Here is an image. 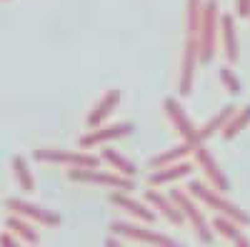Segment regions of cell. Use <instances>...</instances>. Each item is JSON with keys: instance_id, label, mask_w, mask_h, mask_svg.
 Here are the masks:
<instances>
[{"instance_id": "1", "label": "cell", "mask_w": 250, "mask_h": 247, "mask_svg": "<svg viewBox=\"0 0 250 247\" xmlns=\"http://www.w3.org/2000/svg\"><path fill=\"white\" fill-rule=\"evenodd\" d=\"M188 192H190L200 205L215 210L218 215H225V217L240 222L243 228H250V215L245 210H240V205H235L228 197H223V192H218L215 188H208V185L200 182V180H190V182H188Z\"/></svg>"}, {"instance_id": "2", "label": "cell", "mask_w": 250, "mask_h": 247, "mask_svg": "<svg viewBox=\"0 0 250 247\" xmlns=\"http://www.w3.org/2000/svg\"><path fill=\"white\" fill-rule=\"evenodd\" d=\"M170 197L175 200V205L183 210L185 220L190 222V228H193L198 242L213 245V242H215V230H213V225L205 220V215H203V210H200L198 200H195L190 192H188V190H170Z\"/></svg>"}, {"instance_id": "3", "label": "cell", "mask_w": 250, "mask_h": 247, "mask_svg": "<svg viewBox=\"0 0 250 247\" xmlns=\"http://www.w3.org/2000/svg\"><path fill=\"white\" fill-rule=\"evenodd\" d=\"M218 40H220V10L218 0H205L203 5V20H200V63L208 65L213 63L218 53Z\"/></svg>"}, {"instance_id": "4", "label": "cell", "mask_w": 250, "mask_h": 247, "mask_svg": "<svg viewBox=\"0 0 250 247\" xmlns=\"http://www.w3.org/2000/svg\"><path fill=\"white\" fill-rule=\"evenodd\" d=\"M68 180L80 185H100L110 190H135V180L120 172H100L98 168H68Z\"/></svg>"}, {"instance_id": "5", "label": "cell", "mask_w": 250, "mask_h": 247, "mask_svg": "<svg viewBox=\"0 0 250 247\" xmlns=\"http://www.w3.org/2000/svg\"><path fill=\"white\" fill-rule=\"evenodd\" d=\"M38 162L62 165V168H100V157L85 150H65V148H38L33 152Z\"/></svg>"}, {"instance_id": "6", "label": "cell", "mask_w": 250, "mask_h": 247, "mask_svg": "<svg viewBox=\"0 0 250 247\" xmlns=\"http://www.w3.org/2000/svg\"><path fill=\"white\" fill-rule=\"evenodd\" d=\"M110 232L120 235L125 240H133V242H143V245H165V247H173L175 240L155 232L150 228H145V222H125V220H113L110 222Z\"/></svg>"}, {"instance_id": "7", "label": "cell", "mask_w": 250, "mask_h": 247, "mask_svg": "<svg viewBox=\"0 0 250 247\" xmlns=\"http://www.w3.org/2000/svg\"><path fill=\"white\" fill-rule=\"evenodd\" d=\"M200 65V38H185V48L180 57V77H178V93L185 97L193 93V82H195V70Z\"/></svg>"}, {"instance_id": "8", "label": "cell", "mask_w": 250, "mask_h": 247, "mask_svg": "<svg viewBox=\"0 0 250 247\" xmlns=\"http://www.w3.org/2000/svg\"><path fill=\"white\" fill-rule=\"evenodd\" d=\"M5 208L13 212V215H20V217H28L33 220L35 225H43V228H58L62 222V217L55 212V210H48L43 205H35V202H28L23 197H8L5 200Z\"/></svg>"}, {"instance_id": "9", "label": "cell", "mask_w": 250, "mask_h": 247, "mask_svg": "<svg viewBox=\"0 0 250 247\" xmlns=\"http://www.w3.org/2000/svg\"><path fill=\"white\" fill-rule=\"evenodd\" d=\"M193 157H195V165L203 170V175L210 180V185L218 190V192H230V180H228V175L223 172L220 162L215 160V155L205 148V142H198V145H193Z\"/></svg>"}, {"instance_id": "10", "label": "cell", "mask_w": 250, "mask_h": 247, "mask_svg": "<svg viewBox=\"0 0 250 247\" xmlns=\"http://www.w3.org/2000/svg\"><path fill=\"white\" fill-rule=\"evenodd\" d=\"M133 130H135L133 122H113V125H98V128H93L90 133H85V135L78 140V148L90 150V148H98V145H105V142H113V140H120V137H128V135H133Z\"/></svg>"}, {"instance_id": "11", "label": "cell", "mask_w": 250, "mask_h": 247, "mask_svg": "<svg viewBox=\"0 0 250 247\" xmlns=\"http://www.w3.org/2000/svg\"><path fill=\"white\" fill-rule=\"evenodd\" d=\"M163 108H165V115L170 117L175 133L188 142V145H198V142H203V140H200V130H195L193 120L188 117V113H185V108L180 105L178 97H165Z\"/></svg>"}, {"instance_id": "12", "label": "cell", "mask_w": 250, "mask_h": 247, "mask_svg": "<svg viewBox=\"0 0 250 247\" xmlns=\"http://www.w3.org/2000/svg\"><path fill=\"white\" fill-rule=\"evenodd\" d=\"M110 202L115 205V208L125 210V212H128L133 220H138V222L153 225V222L158 220V212H155V208H153L150 202H140V200L130 197L125 190H120V192H110Z\"/></svg>"}, {"instance_id": "13", "label": "cell", "mask_w": 250, "mask_h": 247, "mask_svg": "<svg viewBox=\"0 0 250 247\" xmlns=\"http://www.w3.org/2000/svg\"><path fill=\"white\" fill-rule=\"evenodd\" d=\"M193 170H195L193 162L180 160V162H173V165H165V168L153 170L150 177H148V182H150V188H163V185H170V182H178L183 177H190Z\"/></svg>"}, {"instance_id": "14", "label": "cell", "mask_w": 250, "mask_h": 247, "mask_svg": "<svg viewBox=\"0 0 250 247\" xmlns=\"http://www.w3.org/2000/svg\"><path fill=\"white\" fill-rule=\"evenodd\" d=\"M145 200H148L153 208L168 220L170 225H175V228H180V225L185 222V215H183V210L175 205V200L170 197V195H163V192H158V190H148L145 192Z\"/></svg>"}, {"instance_id": "15", "label": "cell", "mask_w": 250, "mask_h": 247, "mask_svg": "<svg viewBox=\"0 0 250 247\" xmlns=\"http://www.w3.org/2000/svg\"><path fill=\"white\" fill-rule=\"evenodd\" d=\"M220 45L228 57V63L240 60V43H238V30H235V18L233 15H220Z\"/></svg>"}, {"instance_id": "16", "label": "cell", "mask_w": 250, "mask_h": 247, "mask_svg": "<svg viewBox=\"0 0 250 247\" xmlns=\"http://www.w3.org/2000/svg\"><path fill=\"white\" fill-rule=\"evenodd\" d=\"M120 90H108L105 95H103L95 105H93V110L88 113V128H98V125H103L110 115H113V110L118 108V102H120Z\"/></svg>"}, {"instance_id": "17", "label": "cell", "mask_w": 250, "mask_h": 247, "mask_svg": "<svg viewBox=\"0 0 250 247\" xmlns=\"http://www.w3.org/2000/svg\"><path fill=\"white\" fill-rule=\"evenodd\" d=\"M213 230L218 232V235H223L225 240H230L233 245H238V247H248L250 245V240L243 235V225L240 222H235V220H230V217H225V215H218L213 222Z\"/></svg>"}, {"instance_id": "18", "label": "cell", "mask_w": 250, "mask_h": 247, "mask_svg": "<svg viewBox=\"0 0 250 247\" xmlns=\"http://www.w3.org/2000/svg\"><path fill=\"white\" fill-rule=\"evenodd\" d=\"M188 155H193V145H188V142L183 140L180 145H173V148H168V150L153 155V157L148 160V165H150V170H158V168H165V165H173V162L185 160Z\"/></svg>"}, {"instance_id": "19", "label": "cell", "mask_w": 250, "mask_h": 247, "mask_svg": "<svg viewBox=\"0 0 250 247\" xmlns=\"http://www.w3.org/2000/svg\"><path fill=\"white\" fill-rule=\"evenodd\" d=\"M5 228L13 230L20 237V242H28V245H38L40 242V232L35 230L33 220H28V217H20V215L10 212V217L5 220Z\"/></svg>"}, {"instance_id": "20", "label": "cell", "mask_w": 250, "mask_h": 247, "mask_svg": "<svg viewBox=\"0 0 250 247\" xmlns=\"http://www.w3.org/2000/svg\"><path fill=\"white\" fill-rule=\"evenodd\" d=\"M10 168H13V177L18 182V188L20 192H35V177L30 172V165L23 155H15L10 160Z\"/></svg>"}, {"instance_id": "21", "label": "cell", "mask_w": 250, "mask_h": 247, "mask_svg": "<svg viewBox=\"0 0 250 247\" xmlns=\"http://www.w3.org/2000/svg\"><path fill=\"white\" fill-rule=\"evenodd\" d=\"M238 108L233 105V102H230V105H225L220 113H215L210 120H208L205 122V125H203V130H200V140L205 142L208 137H213V135H218V133H223V128L228 125V120H230L233 117V113H235Z\"/></svg>"}, {"instance_id": "22", "label": "cell", "mask_w": 250, "mask_h": 247, "mask_svg": "<svg viewBox=\"0 0 250 247\" xmlns=\"http://www.w3.org/2000/svg\"><path fill=\"white\" fill-rule=\"evenodd\" d=\"M248 125H250V102L233 113V117L228 120V125L223 128V137H225V140H233V137H238Z\"/></svg>"}, {"instance_id": "23", "label": "cell", "mask_w": 250, "mask_h": 247, "mask_svg": "<svg viewBox=\"0 0 250 247\" xmlns=\"http://www.w3.org/2000/svg\"><path fill=\"white\" fill-rule=\"evenodd\" d=\"M103 160H105L113 170H118L120 175H128V177H135L138 175V168L128 157H123L118 150H103Z\"/></svg>"}, {"instance_id": "24", "label": "cell", "mask_w": 250, "mask_h": 247, "mask_svg": "<svg viewBox=\"0 0 250 247\" xmlns=\"http://www.w3.org/2000/svg\"><path fill=\"white\" fill-rule=\"evenodd\" d=\"M218 77H220V82H223V88L230 93V95H240V93H243L240 80H238V75H235L230 68H220V70H218Z\"/></svg>"}, {"instance_id": "25", "label": "cell", "mask_w": 250, "mask_h": 247, "mask_svg": "<svg viewBox=\"0 0 250 247\" xmlns=\"http://www.w3.org/2000/svg\"><path fill=\"white\" fill-rule=\"evenodd\" d=\"M0 245H3V247H18L20 245V237L13 230H5V232H0Z\"/></svg>"}, {"instance_id": "26", "label": "cell", "mask_w": 250, "mask_h": 247, "mask_svg": "<svg viewBox=\"0 0 250 247\" xmlns=\"http://www.w3.org/2000/svg\"><path fill=\"white\" fill-rule=\"evenodd\" d=\"M235 15L238 18H250V0H235Z\"/></svg>"}, {"instance_id": "27", "label": "cell", "mask_w": 250, "mask_h": 247, "mask_svg": "<svg viewBox=\"0 0 250 247\" xmlns=\"http://www.w3.org/2000/svg\"><path fill=\"white\" fill-rule=\"evenodd\" d=\"M105 245H108V247H118V245H120V235H115V237H108V240H105Z\"/></svg>"}]
</instances>
